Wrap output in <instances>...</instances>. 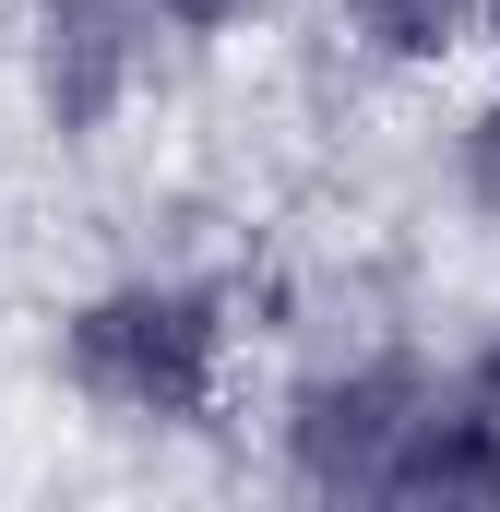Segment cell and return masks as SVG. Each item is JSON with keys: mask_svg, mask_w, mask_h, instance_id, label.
<instances>
[{"mask_svg": "<svg viewBox=\"0 0 500 512\" xmlns=\"http://www.w3.org/2000/svg\"><path fill=\"white\" fill-rule=\"evenodd\" d=\"M0 60H12V0H0Z\"/></svg>", "mask_w": 500, "mask_h": 512, "instance_id": "9c48e42d", "label": "cell"}, {"mask_svg": "<svg viewBox=\"0 0 500 512\" xmlns=\"http://www.w3.org/2000/svg\"><path fill=\"white\" fill-rule=\"evenodd\" d=\"M381 501H500V405L465 393V370L429 393V417L405 429L393 453V489Z\"/></svg>", "mask_w": 500, "mask_h": 512, "instance_id": "277c9868", "label": "cell"}, {"mask_svg": "<svg viewBox=\"0 0 500 512\" xmlns=\"http://www.w3.org/2000/svg\"><path fill=\"white\" fill-rule=\"evenodd\" d=\"M477 60H489V72H500V0H489V36H477Z\"/></svg>", "mask_w": 500, "mask_h": 512, "instance_id": "ba28073f", "label": "cell"}, {"mask_svg": "<svg viewBox=\"0 0 500 512\" xmlns=\"http://www.w3.org/2000/svg\"><path fill=\"white\" fill-rule=\"evenodd\" d=\"M453 370H465V393H477V405H500V322L465 346V358H453Z\"/></svg>", "mask_w": 500, "mask_h": 512, "instance_id": "52a82bcc", "label": "cell"}, {"mask_svg": "<svg viewBox=\"0 0 500 512\" xmlns=\"http://www.w3.org/2000/svg\"><path fill=\"white\" fill-rule=\"evenodd\" d=\"M167 24L143 0H12V84L48 143H108L143 120L155 72H167Z\"/></svg>", "mask_w": 500, "mask_h": 512, "instance_id": "7a4b0ae2", "label": "cell"}, {"mask_svg": "<svg viewBox=\"0 0 500 512\" xmlns=\"http://www.w3.org/2000/svg\"><path fill=\"white\" fill-rule=\"evenodd\" d=\"M370 84H453L489 36V0H322Z\"/></svg>", "mask_w": 500, "mask_h": 512, "instance_id": "3957f363", "label": "cell"}, {"mask_svg": "<svg viewBox=\"0 0 500 512\" xmlns=\"http://www.w3.org/2000/svg\"><path fill=\"white\" fill-rule=\"evenodd\" d=\"M143 12H155V24H167L179 48H215V36H239L262 0H143Z\"/></svg>", "mask_w": 500, "mask_h": 512, "instance_id": "8992f818", "label": "cell"}, {"mask_svg": "<svg viewBox=\"0 0 500 512\" xmlns=\"http://www.w3.org/2000/svg\"><path fill=\"white\" fill-rule=\"evenodd\" d=\"M441 191H453L465 227L500 239V72L477 96H453V120H441Z\"/></svg>", "mask_w": 500, "mask_h": 512, "instance_id": "5b68a950", "label": "cell"}, {"mask_svg": "<svg viewBox=\"0 0 500 512\" xmlns=\"http://www.w3.org/2000/svg\"><path fill=\"white\" fill-rule=\"evenodd\" d=\"M262 358V310L227 274H191V262H131L108 286H84L48 334V370L60 393L96 417V429H215L239 405V370Z\"/></svg>", "mask_w": 500, "mask_h": 512, "instance_id": "6da1fadb", "label": "cell"}]
</instances>
